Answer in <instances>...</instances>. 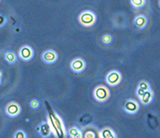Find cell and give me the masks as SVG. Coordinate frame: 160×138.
<instances>
[{
	"mask_svg": "<svg viewBox=\"0 0 160 138\" xmlns=\"http://www.w3.org/2000/svg\"><path fill=\"white\" fill-rule=\"evenodd\" d=\"M96 22V16L91 10H84L79 15V23L86 28L92 27Z\"/></svg>",
	"mask_w": 160,
	"mask_h": 138,
	"instance_id": "obj_1",
	"label": "cell"
},
{
	"mask_svg": "<svg viewBox=\"0 0 160 138\" xmlns=\"http://www.w3.org/2000/svg\"><path fill=\"white\" fill-rule=\"evenodd\" d=\"M93 98L98 102H106L110 98V91L106 86H97L93 90Z\"/></svg>",
	"mask_w": 160,
	"mask_h": 138,
	"instance_id": "obj_2",
	"label": "cell"
},
{
	"mask_svg": "<svg viewBox=\"0 0 160 138\" xmlns=\"http://www.w3.org/2000/svg\"><path fill=\"white\" fill-rule=\"evenodd\" d=\"M122 80V76L119 71L118 70H112L108 73L106 76V82L110 87H116L118 86Z\"/></svg>",
	"mask_w": 160,
	"mask_h": 138,
	"instance_id": "obj_3",
	"label": "cell"
},
{
	"mask_svg": "<svg viewBox=\"0 0 160 138\" xmlns=\"http://www.w3.org/2000/svg\"><path fill=\"white\" fill-rule=\"evenodd\" d=\"M140 110V105L138 101L134 99H127L123 105V111L128 114H136Z\"/></svg>",
	"mask_w": 160,
	"mask_h": 138,
	"instance_id": "obj_4",
	"label": "cell"
},
{
	"mask_svg": "<svg viewBox=\"0 0 160 138\" xmlns=\"http://www.w3.org/2000/svg\"><path fill=\"white\" fill-rule=\"evenodd\" d=\"M5 112H6V114L8 116L14 118V117H17L20 115V113H22V108L17 102L12 101V102H9L6 106Z\"/></svg>",
	"mask_w": 160,
	"mask_h": 138,
	"instance_id": "obj_5",
	"label": "cell"
},
{
	"mask_svg": "<svg viewBox=\"0 0 160 138\" xmlns=\"http://www.w3.org/2000/svg\"><path fill=\"white\" fill-rule=\"evenodd\" d=\"M33 55H34V52H33V49L31 46L24 45L19 50L20 58L23 61H25V62L32 60L33 58Z\"/></svg>",
	"mask_w": 160,
	"mask_h": 138,
	"instance_id": "obj_6",
	"label": "cell"
},
{
	"mask_svg": "<svg viewBox=\"0 0 160 138\" xmlns=\"http://www.w3.org/2000/svg\"><path fill=\"white\" fill-rule=\"evenodd\" d=\"M58 59V53L54 50H46L42 54V60L46 64H55Z\"/></svg>",
	"mask_w": 160,
	"mask_h": 138,
	"instance_id": "obj_7",
	"label": "cell"
},
{
	"mask_svg": "<svg viewBox=\"0 0 160 138\" xmlns=\"http://www.w3.org/2000/svg\"><path fill=\"white\" fill-rule=\"evenodd\" d=\"M70 68L75 73H82L86 67L85 61L82 58H75L70 63Z\"/></svg>",
	"mask_w": 160,
	"mask_h": 138,
	"instance_id": "obj_8",
	"label": "cell"
},
{
	"mask_svg": "<svg viewBox=\"0 0 160 138\" xmlns=\"http://www.w3.org/2000/svg\"><path fill=\"white\" fill-rule=\"evenodd\" d=\"M37 132L42 137H48L51 133H52V127L48 122H42L38 127H37Z\"/></svg>",
	"mask_w": 160,
	"mask_h": 138,
	"instance_id": "obj_9",
	"label": "cell"
},
{
	"mask_svg": "<svg viewBox=\"0 0 160 138\" xmlns=\"http://www.w3.org/2000/svg\"><path fill=\"white\" fill-rule=\"evenodd\" d=\"M147 22H148V20H147L146 16H144L142 14H140V15L136 16L133 20V24L138 30L144 29L147 25Z\"/></svg>",
	"mask_w": 160,
	"mask_h": 138,
	"instance_id": "obj_10",
	"label": "cell"
},
{
	"mask_svg": "<svg viewBox=\"0 0 160 138\" xmlns=\"http://www.w3.org/2000/svg\"><path fill=\"white\" fill-rule=\"evenodd\" d=\"M154 91L152 90H146V91L143 93V95L139 99L141 100V103L143 104V105H149L153 99H154Z\"/></svg>",
	"mask_w": 160,
	"mask_h": 138,
	"instance_id": "obj_11",
	"label": "cell"
},
{
	"mask_svg": "<svg viewBox=\"0 0 160 138\" xmlns=\"http://www.w3.org/2000/svg\"><path fill=\"white\" fill-rule=\"evenodd\" d=\"M100 137L102 138H116L117 137V134L114 132L113 129L109 128V127H105L103 128L98 135Z\"/></svg>",
	"mask_w": 160,
	"mask_h": 138,
	"instance_id": "obj_12",
	"label": "cell"
},
{
	"mask_svg": "<svg viewBox=\"0 0 160 138\" xmlns=\"http://www.w3.org/2000/svg\"><path fill=\"white\" fill-rule=\"evenodd\" d=\"M4 58L5 60L8 63V64H14L17 61V55L14 52L12 51H8L5 54H4Z\"/></svg>",
	"mask_w": 160,
	"mask_h": 138,
	"instance_id": "obj_13",
	"label": "cell"
},
{
	"mask_svg": "<svg viewBox=\"0 0 160 138\" xmlns=\"http://www.w3.org/2000/svg\"><path fill=\"white\" fill-rule=\"evenodd\" d=\"M69 136L72 138H82L83 136L81 130L77 127H71L69 130Z\"/></svg>",
	"mask_w": 160,
	"mask_h": 138,
	"instance_id": "obj_14",
	"label": "cell"
},
{
	"mask_svg": "<svg viewBox=\"0 0 160 138\" xmlns=\"http://www.w3.org/2000/svg\"><path fill=\"white\" fill-rule=\"evenodd\" d=\"M101 41H102V43H103L104 44L109 45V44H111L112 42H113V37H112V35L109 34V33H105V34H103V35L101 36Z\"/></svg>",
	"mask_w": 160,
	"mask_h": 138,
	"instance_id": "obj_15",
	"label": "cell"
},
{
	"mask_svg": "<svg viewBox=\"0 0 160 138\" xmlns=\"http://www.w3.org/2000/svg\"><path fill=\"white\" fill-rule=\"evenodd\" d=\"M145 4H146V0H131L132 7L136 9L143 7L145 6Z\"/></svg>",
	"mask_w": 160,
	"mask_h": 138,
	"instance_id": "obj_16",
	"label": "cell"
},
{
	"mask_svg": "<svg viewBox=\"0 0 160 138\" xmlns=\"http://www.w3.org/2000/svg\"><path fill=\"white\" fill-rule=\"evenodd\" d=\"M138 88H140V89L143 90L144 91L151 90V86H150V84H149L147 81H145V80H142V81H140V82H139V84H138Z\"/></svg>",
	"mask_w": 160,
	"mask_h": 138,
	"instance_id": "obj_17",
	"label": "cell"
},
{
	"mask_svg": "<svg viewBox=\"0 0 160 138\" xmlns=\"http://www.w3.org/2000/svg\"><path fill=\"white\" fill-rule=\"evenodd\" d=\"M30 107L32 109V110H37L39 107H40V102L38 99H33L30 101Z\"/></svg>",
	"mask_w": 160,
	"mask_h": 138,
	"instance_id": "obj_18",
	"label": "cell"
},
{
	"mask_svg": "<svg viewBox=\"0 0 160 138\" xmlns=\"http://www.w3.org/2000/svg\"><path fill=\"white\" fill-rule=\"evenodd\" d=\"M13 137H15V138H26V137H27V135H26V133H25L24 131H22V130H18L17 132H15V134H14Z\"/></svg>",
	"mask_w": 160,
	"mask_h": 138,
	"instance_id": "obj_19",
	"label": "cell"
},
{
	"mask_svg": "<svg viewBox=\"0 0 160 138\" xmlns=\"http://www.w3.org/2000/svg\"><path fill=\"white\" fill-rule=\"evenodd\" d=\"M6 23H7V17L2 15V14H0V28L5 26Z\"/></svg>",
	"mask_w": 160,
	"mask_h": 138,
	"instance_id": "obj_20",
	"label": "cell"
},
{
	"mask_svg": "<svg viewBox=\"0 0 160 138\" xmlns=\"http://www.w3.org/2000/svg\"><path fill=\"white\" fill-rule=\"evenodd\" d=\"M144 90H142V89H140V88H138L136 89V96L138 97V99H140L142 95H143V93H144Z\"/></svg>",
	"mask_w": 160,
	"mask_h": 138,
	"instance_id": "obj_21",
	"label": "cell"
},
{
	"mask_svg": "<svg viewBox=\"0 0 160 138\" xmlns=\"http://www.w3.org/2000/svg\"><path fill=\"white\" fill-rule=\"evenodd\" d=\"M84 137L87 138H94L96 137V135L93 133V132H87L85 135H84Z\"/></svg>",
	"mask_w": 160,
	"mask_h": 138,
	"instance_id": "obj_22",
	"label": "cell"
},
{
	"mask_svg": "<svg viewBox=\"0 0 160 138\" xmlns=\"http://www.w3.org/2000/svg\"><path fill=\"white\" fill-rule=\"evenodd\" d=\"M2 76H3V74H2V72H1V71H0V78H1V77H2Z\"/></svg>",
	"mask_w": 160,
	"mask_h": 138,
	"instance_id": "obj_23",
	"label": "cell"
},
{
	"mask_svg": "<svg viewBox=\"0 0 160 138\" xmlns=\"http://www.w3.org/2000/svg\"><path fill=\"white\" fill-rule=\"evenodd\" d=\"M0 84H1V78H0Z\"/></svg>",
	"mask_w": 160,
	"mask_h": 138,
	"instance_id": "obj_24",
	"label": "cell"
},
{
	"mask_svg": "<svg viewBox=\"0 0 160 138\" xmlns=\"http://www.w3.org/2000/svg\"><path fill=\"white\" fill-rule=\"evenodd\" d=\"M159 7H160V0H159Z\"/></svg>",
	"mask_w": 160,
	"mask_h": 138,
	"instance_id": "obj_25",
	"label": "cell"
}]
</instances>
